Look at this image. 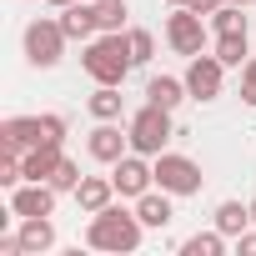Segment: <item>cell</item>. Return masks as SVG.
<instances>
[{
    "mask_svg": "<svg viewBox=\"0 0 256 256\" xmlns=\"http://www.w3.org/2000/svg\"><path fill=\"white\" fill-rule=\"evenodd\" d=\"M141 236H146V221L136 216V211H126V206H106V211H96L90 216V226H86V246L90 251H106V256H131V251H141Z\"/></svg>",
    "mask_w": 256,
    "mask_h": 256,
    "instance_id": "1",
    "label": "cell"
},
{
    "mask_svg": "<svg viewBox=\"0 0 256 256\" xmlns=\"http://www.w3.org/2000/svg\"><path fill=\"white\" fill-rule=\"evenodd\" d=\"M131 40H126V30H100L96 40L80 46V70L96 80V86H126V76H131Z\"/></svg>",
    "mask_w": 256,
    "mask_h": 256,
    "instance_id": "2",
    "label": "cell"
},
{
    "mask_svg": "<svg viewBox=\"0 0 256 256\" xmlns=\"http://www.w3.org/2000/svg\"><path fill=\"white\" fill-rule=\"evenodd\" d=\"M126 131H131V151H141V156H151V161H156V156L166 151V141L176 136V131H171V110H166V106H151V100L131 116Z\"/></svg>",
    "mask_w": 256,
    "mask_h": 256,
    "instance_id": "3",
    "label": "cell"
},
{
    "mask_svg": "<svg viewBox=\"0 0 256 256\" xmlns=\"http://www.w3.org/2000/svg\"><path fill=\"white\" fill-rule=\"evenodd\" d=\"M206 40H211V20L196 16L191 6H171V16H166V46L191 60V56L206 50Z\"/></svg>",
    "mask_w": 256,
    "mask_h": 256,
    "instance_id": "4",
    "label": "cell"
},
{
    "mask_svg": "<svg viewBox=\"0 0 256 256\" xmlns=\"http://www.w3.org/2000/svg\"><path fill=\"white\" fill-rule=\"evenodd\" d=\"M66 30H60V20H30L26 26V36H20V46H26V60L36 66V70H50V66H60V56H66Z\"/></svg>",
    "mask_w": 256,
    "mask_h": 256,
    "instance_id": "5",
    "label": "cell"
},
{
    "mask_svg": "<svg viewBox=\"0 0 256 256\" xmlns=\"http://www.w3.org/2000/svg\"><path fill=\"white\" fill-rule=\"evenodd\" d=\"M201 166L191 161V156H181V151H161L156 156V186L161 191H171V196H196L201 191Z\"/></svg>",
    "mask_w": 256,
    "mask_h": 256,
    "instance_id": "6",
    "label": "cell"
},
{
    "mask_svg": "<svg viewBox=\"0 0 256 256\" xmlns=\"http://www.w3.org/2000/svg\"><path fill=\"white\" fill-rule=\"evenodd\" d=\"M110 181H116V196L136 201V196H146V191L156 186V161L141 156V151H126V156L110 166Z\"/></svg>",
    "mask_w": 256,
    "mask_h": 256,
    "instance_id": "7",
    "label": "cell"
},
{
    "mask_svg": "<svg viewBox=\"0 0 256 256\" xmlns=\"http://www.w3.org/2000/svg\"><path fill=\"white\" fill-rule=\"evenodd\" d=\"M221 86H226V66L216 60V50H201V56L186 60V90H191V100H216Z\"/></svg>",
    "mask_w": 256,
    "mask_h": 256,
    "instance_id": "8",
    "label": "cell"
},
{
    "mask_svg": "<svg viewBox=\"0 0 256 256\" xmlns=\"http://www.w3.org/2000/svg\"><path fill=\"white\" fill-rule=\"evenodd\" d=\"M86 151H90V161H100V166H116L126 151H131V131H120L116 120H96V131L86 136Z\"/></svg>",
    "mask_w": 256,
    "mask_h": 256,
    "instance_id": "9",
    "label": "cell"
},
{
    "mask_svg": "<svg viewBox=\"0 0 256 256\" xmlns=\"http://www.w3.org/2000/svg\"><path fill=\"white\" fill-rule=\"evenodd\" d=\"M56 196L50 181H20L10 191V216H56Z\"/></svg>",
    "mask_w": 256,
    "mask_h": 256,
    "instance_id": "10",
    "label": "cell"
},
{
    "mask_svg": "<svg viewBox=\"0 0 256 256\" xmlns=\"http://www.w3.org/2000/svg\"><path fill=\"white\" fill-rule=\"evenodd\" d=\"M40 141H46L40 116H10V120H0V146H6V151H30Z\"/></svg>",
    "mask_w": 256,
    "mask_h": 256,
    "instance_id": "11",
    "label": "cell"
},
{
    "mask_svg": "<svg viewBox=\"0 0 256 256\" xmlns=\"http://www.w3.org/2000/svg\"><path fill=\"white\" fill-rule=\"evenodd\" d=\"M176 196L171 191H161V186H151L146 196H136V216L146 221V231H166L171 221H176V206H171Z\"/></svg>",
    "mask_w": 256,
    "mask_h": 256,
    "instance_id": "12",
    "label": "cell"
},
{
    "mask_svg": "<svg viewBox=\"0 0 256 256\" xmlns=\"http://www.w3.org/2000/svg\"><path fill=\"white\" fill-rule=\"evenodd\" d=\"M56 20H60V30H66L70 40H80V46L100 36V26H96V0H76V6H66Z\"/></svg>",
    "mask_w": 256,
    "mask_h": 256,
    "instance_id": "13",
    "label": "cell"
},
{
    "mask_svg": "<svg viewBox=\"0 0 256 256\" xmlns=\"http://www.w3.org/2000/svg\"><path fill=\"white\" fill-rule=\"evenodd\" d=\"M70 196H76L80 216H96V211H106V206L116 201V181H110V176H80V186H76Z\"/></svg>",
    "mask_w": 256,
    "mask_h": 256,
    "instance_id": "14",
    "label": "cell"
},
{
    "mask_svg": "<svg viewBox=\"0 0 256 256\" xmlns=\"http://www.w3.org/2000/svg\"><path fill=\"white\" fill-rule=\"evenodd\" d=\"M20 246H26V256H46V251H56V221L50 216H20Z\"/></svg>",
    "mask_w": 256,
    "mask_h": 256,
    "instance_id": "15",
    "label": "cell"
},
{
    "mask_svg": "<svg viewBox=\"0 0 256 256\" xmlns=\"http://www.w3.org/2000/svg\"><path fill=\"white\" fill-rule=\"evenodd\" d=\"M60 156H66V146H56V141H40V146H30V151L20 156V166H26V181H50V176H56V166H60Z\"/></svg>",
    "mask_w": 256,
    "mask_h": 256,
    "instance_id": "16",
    "label": "cell"
},
{
    "mask_svg": "<svg viewBox=\"0 0 256 256\" xmlns=\"http://www.w3.org/2000/svg\"><path fill=\"white\" fill-rule=\"evenodd\" d=\"M186 96H191V90H186V76H151V80H146V100H151V106L176 110Z\"/></svg>",
    "mask_w": 256,
    "mask_h": 256,
    "instance_id": "17",
    "label": "cell"
},
{
    "mask_svg": "<svg viewBox=\"0 0 256 256\" xmlns=\"http://www.w3.org/2000/svg\"><path fill=\"white\" fill-rule=\"evenodd\" d=\"M86 110H90L96 120H120V110H126L120 86H96V90L86 96Z\"/></svg>",
    "mask_w": 256,
    "mask_h": 256,
    "instance_id": "18",
    "label": "cell"
},
{
    "mask_svg": "<svg viewBox=\"0 0 256 256\" xmlns=\"http://www.w3.org/2000/svg\"><path fill=\"white\" fill-rule=\"evenodd\" d=\"M211 226H216V231H226V236L236 241V236L251 226V201H246V206H241V201H221V206H216V216H211Z\"/></svg>",
    "mask_w": 256,
    "mask_h": 256,
    "instance_id": "19",
    "label": "cell"
},
{
    "mask_svg": "<svg viewBox=\"0 0 256 256\" xmlns=\"http://www.w3.org/2000/svg\"><path fill=\"white\" fill-rule=\"evenodd\" d=\"M216 60L226 66V70H241L246 60H251V46H246V30H236V36H216Z\"/></svg>",
    "mask_w": 256,
    "mask_h": 256,
    "instance_id": "20",
    "label": "cell"
},
{
    "mask_svg": "<svg viewBox=\"0 0 256 256\" xmlns=\"http://www.w3.org/2000/svg\"><path fill=\"white\" fill-rule=\"evenodd\" d=\"M226 246H231V236L226 231H196V236H186L181 241V256H226Z\"/></svg>",
    "mask_w": 256,
    "mask_h": 256,
    "instance_id": "21",
    "label": "cell"
},
{
    "mask_svg": "<svg viewBox=\"0 0 256 256\" xmlns=\"http://www.w3.org/2000/svg\"><path fill=\"white\" fill-rule=\"evenodd\" d=\"M211 30H216V36H236V30H251V26H246V6H221V10L211 16Z\"/></svg>",
    "mask_w": 256,
    "mask_h": 256,
    "instance_id": "22",
    "label": "cell"
},
{
    "mask_svg": "<svg viewBox=\"0 0 256 256\" xmlns=\"http://www.w3.org/2000/svg\"><path fill=\"white\" fill-rule=\"evenodd\" d=\"M126 0H96V26L100 30H126Z\"/></svg>",
    "mask_w": 256,
    "mask_h": 256,
    "instance_id": "23",
    "label": "cell"
},
{
    "mask_svg": "<svg viewBox=\"0 0 256 256\" xmlns=\"http://www.w3.org/2000/svg\"><path fill=\"white\" fill-rule=\"evenodd\" d=\"M126 40H131V60H136V66H151V60H156V36H151V30L136 26V30H126Z\"/></svg>",
    "mask_w": 256,
    "mask_h": 256,
    "instance_id": "24",
    "label": "cell"
},
{
    "mask_svg": "<svg viewBox=\"0 0 256 256\" xmlns=\"http://www.w3.org/2000/svg\"><path fill=\"white\" fill-rule=\"evenodd\" d=\"M50 186L66 196V191H76L80 186V161H70V156H60V166H56V176H50Z\"/></svg>",
    "mask_w": 256,
    "mask_h": 256,
    "instance_id": "25",
    "label": "cell"
},
{
    "mask_svg": "<svg viewBox=\"0 0 256 256\" xmlns=\"http://www.w3.org/2000/svg\"><path fill=\"white\" fill-rule=\"evenodd\" d=\"M40 126H46V141L66 146V131H70V120H66V116H56V110H50V116H40Z\"/></svg>",
    "mask_w": 256,
    "mask_h": 256,
    "instance_id": "26",
    "label": "cell"
},
{
    "mask_svg": "<svg viewBox=\"0 0 256 256\" xmlns=\"http://www.w3.org/2000/svg\"><path fill=\"white\" fill-rule=\"evenodd\" d=\"M241 100L256 110V70H246V66H241Z\"/></svg>",
    "mask_w": 256,
    "mask_h": 256,
    "instance_id": "27",
    "label": "cell"
},
{
    "mask_svg": "<svg viewBox=\"0 0 256 256\" xmlns=\"http://www.w3.org/2000/svg\"><path fill=\"white\" fill-rule=\"evenodd\" d=\"M231 246H236V256H256V226H246V231H241Z\"/></svg>",
    "mask_w": 256,
    "mask_h": 256,
    "instance_id": "28",
    "label": "cell"
},
{
    "mask_svg": "<svg viewBox=\"0 0 256 256\" xmlns=\"http://www.w3.org/2000/svg\"><path fill=\"white\" fill-rule=\"evenodd\" d=\"M221 6H226V0H191V10H196V16H206V20H211Z\"/></svg>",
    "mask_w": 256,
    "mask_h": 256,
    "instance_id": "29",
    "label": "cell"
},
{
    "mask_svg": "<svg viewBox=\"0 0 256 256\" xmlns=\"http://www.w3.org/2000/svg\"><path fill=\"white\" fill-rule=\"evenodd\" d=\"M46 6H56V10H66V6H76V0H46Z\"/></svg>",
    "mask_w": 256,
    "mask_h": 256,
    "instance_id": "30",
    "label": "cell"
},
{
    "mask_svg": "<svg viewBox=\"0 0 256 256\" xmlns=\"http://www.w3.org/2000/svg\"><path fill=\"white\" fill-rule=\"evenodd\" d=\"M226 6H256V0H226Z\"/></svg>",
    "mask_w": 256,
    "mask_h": 256,
    "instance_id": "31",
    "label": "cell"
},
{
    "mask_svg": "<svg viewBox=\"0 0 256 256\" xmlns=\"http://www.w3.org/2000/svg\"><path fill=\"white\" fill-rule=\"evenodd\" d=\"M166 6H191V0H166Z\"/></svg>",
    "mask_w": 256,
    "mask_h": 256,
    "instance_id": "32",
    "label": "cell"
},
{
    "mask_svg": "<svg viewBox=\"0 0 256 256\" xmlns=\"http://www.w3.org/2000/svg\"><path fill=\"white\" fill-rule=\"evenodd\" d=\"M246 70H256V56H251V60H246Z\"/></svg>",
    "mask_w": 256,
    "mask_h": 256,
    "instance_id": "33",
    "label": "cell"
},
{
    "mask_svg": "<svg viewBox=\"0 0 256 256\" xmlns=\"http://www.w3.org/2000/svg\"><path fill=\"white\" fill-rule=\"evenodd\" d=\"M251 226H256V201H251Z\"/></svg>",
    "mask_w": 256,
    "mask_h": 256,
    "instance_id": "34",
    "label": "cell"
}]
</instances>
